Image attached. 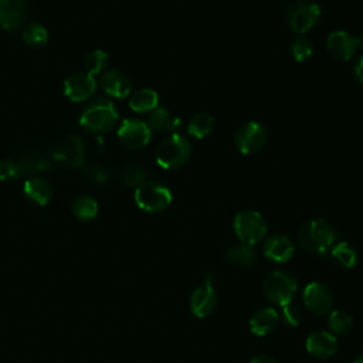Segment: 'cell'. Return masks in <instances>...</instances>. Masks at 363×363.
Masks as SVG:
<instances>
[{
    "label": "cell",
    "instance_id": "1",
    "mask_svg": "<svg viewBox=\"0 0 363 363\" xmlns=\"http://www.w3.org/2000/svg\"><path fill=\"white\" fill-rule=\"evenodd\" d=\"M339 233L336 227L323 217L306 220L298 231L301 247L315 255H323L337 242Z\"/></svg>",
    "mask_w": 363,
    "mask_h": 363
},
{
    "label": "cell",
    "instance_id": "2",
    "mask_svg": "<svg viewBox=\"0 0 363 363\" xmlns=\"http://www.w3.org/2000/svg\"><path fill=\"white\" fill-rule=\"evenodd\" d=\"M118 122V112L115 105L108 99H95L91 102L79 116V125L85 132L102 135L109 132Z\"/></svg>",
    "mask_w": 363,
    "mask_h": 363
},
{
    "label": "cell",
    "instance_id": "3",
    "mask_svg": "<svg viewBox=\"0 0 363 363\" xmlns=\"http://www.w3.org/2000/svg\"><path fill=\"white\" fill-rule=\"evenodd\" d=\"M262 291L272 305L282 308L292 303V299L295 298L298 291L296 277L286 269H274L265 277Z\"/></svg>",
    "mask_w": 363,
    "mask_h": 363
},
{
    "label": "cell",
    "instance_id": "4",
    "mask_svg": "<svg viewBox=\"0 0 363 363\" xmlns=\"http://www.w3.org/2000/svg\"><path fill=\"white\" fill-rule=\"evenodd\" d=\"M48 156L52 163L64 169L82 167L85 164L84 142L77 135H67L50 146Z\"/></svg>",
    "mask_w": 363,
    "mask_h": 363
},
{
    "label": "cell",
    "instance_id": "5",
    "mask_svg": "<svg viewBox=\"0 0 363 363\" xmlns=\"http://www.w3.org/2000/svg\"><path fill=\"white\" fill-rule=\"evenodd\" d=\"M191 156V146L182 135H170L156 149V163L166 170L182 167Z\"/></svg>",
    "mask_w": 363,
    "mask_h": 363
},
{
    "label": "cell",
    "instance_id": "6",
    "mask_svg": "<svg viewBox=\"0 0 363 363\" xmlns=\"http://www.w3.org/2000/svg\"><path fill=\"white\" fill-rule=\"evenodd\" d=\"M136 206L146 213L164 211L172 203V191L157 182H145L135 190Z\"/></svg>",
    "mask_w": 363,
    "mask_h": 363
},
{
    "label": "cell",
    "instance_id": "7",
    "mask_svg": "<svg viewBox=\"0 0 363 363\" xmlns=\"http://www.w3.org/2000/svg\"><path fill=\"white\" fill-rule=\"evenodd\" d=\"M234 233L242 244L254 245L267 235V221L255 210H242L235 214L233 221Z\"/></svg>",
    "mask_w": 363,
    "mask_h": 363
},
{
    "label": "cell",
    "instance_id": "8",
    "mask_svg": "<svg viewBox=\"0 0 363 363\" xmlns=\"http://www.w3.org/2000/svg\"><path fill=\"white\" fill-rule=\"evenodd\" d=\"M320 16V7L311 0H298L292 3L286 11L289 28L296 34H305L315 27Z\"/></svg>",
    "mask_w": 363,
    "mask_h": 363
},
{
    "label": "cell",
    "instance_id": "9",
    "mask_svg": "<svg viewBox=\"0 0 363 363\" xmlns=\"http://www.w3.org/2000/svg\"><path fill=\"white\" fill-rule=\"evenodd\" d=\"M302 301L306 309L316 316H323L333 311L335 298L330 288L318 281L309 282L303 288Z\"/></svg>",
    "mask_w": 363,
    "mask_h": 363
},
{
    "label": "cell",
    "instance_id": "10",
    "mask_svg": "<svg viewBox=\"0 0 363 363\" xmlns=\"http://www.w3.org/2000/svg\"><path fill=\"white\" fill-rule=\"evenodd\" d=\"M267 142L265 128L255 121L245 122L234 133V145L242 155H252L264 147Z\"/></svg>",
    "mask_w": 363,
    "mask_h": 363
},
{
    "label": "cell",
    "instance_id": "11",
    "mask_svg": "<svg viewBox=\"0 0 363 363\" xmlns=\"http://www.w3.org/2000/svg\"><path fill=\"white\" fill-rule=\"evenodd\" d=\"M150 136H152V130L147 126V123L133 118L123 119L118 129V138L121 143L125 147L133 149V150L145 147L149 143Z\"/></svg>",
    "mask_w": 363,
    "mask_h": 363
},
{
    "label": "cell",
    "instance_id": "12",
    "mask_svg": "<svg viewBox=\"0 0 363 363\" xmlns=\"http://www.w3.org/2000/svg\"><path fill=\"white\" fill-rule=\"evenodd\" d=\"M96 81L88 72H77L64 81V94L72 102H81L95 94Z\"/></svg>",
    "mask_w": 363,
    "mask_h": 363
},
{
    "label": "cell",
    "instance_id": "13",
    "mask_svg": "<svg viewBox=\"0 0 363 363\" xmlns=\"http://www.w3.org/2000/svg\"><path fill=\"white\" fill-rule=\"evenodd\" d=\"M189 305L191 313L200 319L211 315L217 306V294L214 284L203 282V285L197 286L190 295Z\"/></svg>",
    "mask_w": 363,
    "mask_h": 363
},
{
    "label": "cell",
    "instance_id": "14",
    "mask_svg": "<svg viewBox=\"0 0 363 363\" xmlns=\"http://www.w3.org/2000/svg\"><path fill=\"white\" fill-rule=\"evenodd\" d=\"M28 16L26 0H0V26L4 30L16 31L23 27Z\"/></svg>",
    "mask_w": 363,
    "mask_h": 363
},
{
    "label": "cell",
    "instance_id": "15",
    "mask_svg": "<svg viewBox=\"0 0 363 363\" xmlns=\"http://www.w3.org/2000/svg\"><path fill=\"white\" fill-rule=\"evenodd\" d=\"M305 347L313 357L329 359L337 353L339 342L333 333L328 330H316L308 335Z\"/></svg>",
    "mask_w": 363,
    "mask_h": 363
},
{
    "label": "cell",
    "instance_id": "16",
    "mask_svg": "<svg viewBox=\"0 0 363 363\" xmlns=\"http://www.w3.org/2000/svg\"><path fill=\"white\" fill-rule=\"evenodd\" d=\"M262 252L267 259L277 264H284L294 257L295 244L284 234H274L265 240Z\"/></svg>",
    "mask_w": 363,
    "mask_h": 363
},
{
    "label": "cell",
    "instance_id": "17",
    "mask_svg": "<svg viewBox=\"0 0 363 363\" xmlns=\"http://www.w3.org/2000/svg\"><path fill=\"white\" fill-rule=\"evenodd\" d=\"M326 48L335 60L349 61L354 55L357 45H356V40L353 35H350L346 31L337 30L328 35Z\"/></svg>",
    "mask_w": 363,
    "mask_h": 363
},
{
    "label": "cell",
    "instance_id": "18",
    "mask_svg": "<svg viewBox=\"0 0 363 363\" xmlns=\"http://www.w3.org/2000/svg\"><path fill=\"white\" fill-rule=\"evenodd\" d=\"M17 162L21 166L23 172L30 173V174H37V173L47 172L54 164L52 160L50 159L48 153H44L43 150L34 149V147L23 149L18 153Z\"/></svg>",
    "mask_w": 363,
    "mask_h": 363
},
{
    "label": "cell",
    "instance_id": "19",
    "mask_svg": "<svg viewBox=\"0 0 363 363\" xmlns=\"http://www.w3.org/2000/svg\"><path fill=\"white\" fill-rule=\"evenodd\" d=\"M278 320L279 315L274 306H262L251 315L248 325L255 336H267L277 328Z\"/></svg>",
    "mask_w": 363,
    "mask_h": 363
},
{
    "label": "cell",
    "instance_id": "20",
    "mask_svg": "<svg viewBox=\"0 0 363 363\" xmlns=\"http://www.w3.org/2000/svg\"><path fill=\"white\" fill-rule=\"evenodd\" d=\"M101 85H102V89L105 91V94H108L109 96H113V98L128 96L130 94V88H132L129 77L118 69H111V71L105 72L102 75Z\"/></svg>",
    "mask_w": 363,
    "mask_h": 363
},
{
    "label": "cell",
    "instance_id": "21",
    "mask_svg": "<svg viewBox=\"0 0 363 363\" xmlns=\"http://www.w3.org/2000/svg\"><path fill=\"white\" fill-rule=\"evenodd\" d=\"M257 254L252 245L248 244H237L230 245L223 251V259L225 264L235 267V268H247L255 262Z\"/></svg>",
    "mask_w": 363,
    "mask_h": 363
},
{
    "label": "cell",
    "instance_id": "22",
    "mask_svg": "<svg viewBox=\"0 0 363 363\" xmlns=\"http://www.w3.org/2000/svg\"><path fill=\"white\" fill-rule=\"evenodd\" d=\"M24 196L37 206H45L51 200V187L48 182L41 177H30L24 182L23 187Z\"/></svg>",
    "mask_w": 363,
    "mask_h": 363
},
{
    "label": "cell",
    "instance_id": "23",
    "mask_svg": "<svg viewBox=\"0 0 363 363\" xmlns=\"http://www.w3.org/2000/svg\"><path fill=\"white\" fill-rule=\"evenodd\" d=\"M330 255L340 268H346V269L353 268L359 259V252L356 247L347 241H337L330 248Z\"/></svg>",
    "mask_w": 363,
    "mask_h": 363
},
{
    "label": "cell",
    "instance_id": "24",
    "mask_svg": "<svg viewBox=\"0 0 363 363\" xmlns=\"http://www.w3.org/2000/svg\"><path fill=\"white\" fill-rule=\"evenodd\" d=\"M159 105L157 92L150 88H140L138 89L129 99V106L132 111L143 113L152 112Z\"/></svg>",
    "mask_w": 363,
    "mask_h": 363
},
{
    "label": "cell",
    "instance_id": "25",
    "mask_svg": "<svg viewBox=\"0 0 363 363\" xmlns=\"http://www.w3.org/2000/svg\"><path fill=\"white\" fill-rule=\"evenodd\" d=\"M147 177L149 172L138 163H128L122 166L118 172L119 182L128 187H139L140 184L147 182Z\"/></svg>",
    "mask_w": 363,
    "mask_h": 363
},
{
    "label": "cell",
    "instance_id": "26",
    "mask_svg": "<svg viewBox=\"0 0 363 363\" xmlns=\"http://www.w3.org/2000/svg\"><path fill=\"white\" fill-rule=\"evenodd\" d=\"M214 129V118L210 113L200 112L191 116L187 123V133L194 139H203L208 136Z\"/></svg>",
    "mask_w": 363,
    "mask_h": 363
},
{
    "label": "cell",
    "instance_id": "27",
    "mask_svg": "<svg viewBox=\"0 0 363 363\" xmlns=\"http://www.w3.org/2000/svg\"><path fill=\"white\" fill-rule=\"evenodd\" d=\"M328 326L333 335H346L353 328V318L343 309H335L329 312Z\"/></svg>",
    "mask_w": 363,
    "mask_h": 363
},
{
    "label": "cell",
    "instance_id": "28",
    "mask_svg": "<svg viewBox=\"0 0 363 363\" xmlns=\"http://www.w3.org/2000/svg\"><path fill=\"white\" fill-rule=\"evenodd\" d=\"M72 213L81 221H91L98 214V203L89 196H81L72 203Z\"/></svg>",
    "mask_w": 363,
    "mask_h": 363
},
{
    "label": "cell",
    "instance_id": "29",
    "mask_svg": "<svg viewBox=\"0 0 363 363\" xmlns=\"http://www.w3.org/2000/svg\"><path fill=\"white\" fill-rule=\"evenodd\" d=\"M23 40L33 48H41L48 41V31L41 24H28L23 28Z\"/></svg>",
    "mask_w": 363,
    "mask_h": 363
},
{
    "label": "cell",
    "instance_id": "30",
    "mask_svg": "<svg viewBox=\"0 0 363 363\" xmlns=\"http://www.w3.org/2000/svg\"><path fill=\"white\" fill-rule=\"evenodd\" d=\"M108 61H109V58H108V54L105 51L94 50V51L86 54L84 65H85L88 74L95 75V74H101L106 68Z\"/></svg>",
    "mask_w": 363,
    "mask_h": 363
},
{
    "label": "cell",
    "instance_id": "31",
    "mask_svg": "<svg viewBox=\"0 0 363 363\" xmlns=\"http://www.w3.org/2000/svg\"><path fill=\"white\" fill-rule=\"evenodd\" d=\"M313 52V45L311 43L309 38L306 37H296L292 40L291 43V54L294 57L295 61L298 62H303L306 61Z\"/></svg>",
    "mask_w": 363,
    "mask_h": 363
},
{
    "label": "cell",
    "instance_id": "32",
    "mask_svg": "<svg viewBox=\"0 0 363 363\" xmlns=\"http://www.w3.org/2000/svg\"><path fill=\"white\" fill-rule=\"evenodd\" d=\"M170 116H172L170 112L164 106H157L150 112L147 119V126L150 128V130L157 133L166 132V125Z\"/></svg>",
    "mask_w": 363,
    "mask_h": 363
},
{
    "label": "cell",
    "instance_id": "33",
    "mask_svg": "<svg viewBox=\"0 0 363 363\" xmlns=\"http://www.w3.org/2000/svg\"><path fill=\"white\" fill-rule=\"evenodd\" d=\"M21 173H23V169L17 160H11V159L0 160V180L3 182L16 180L21 176Z\"/></svg>",
    "mask_w": 363,
    "mask_h": 363
},
{
    "label": "cell",
    "instance_id": "34",
    "mask_svg": "<svg viewBox=\"0 0 363 363\" xmlns=\"http://www.w3.org/2000/svg\"><path fill=\"white\" fill-rule=\"evenodd\" d=\"M281 319L286 326L296 328L302 322V311L294 303H288L281 309Z\"/></svg>",
    "mask_w": 363,
    "mask_h": 363
},
{
    "label": "cell",
    "instance_id": "35",
    "mask_svg": "<svg viewBox=\"0 0 363 363\" xmlns=\"http://www.w3.org/2000/svg\"><path fill=\"white\" fill-rule=\"evenodd\" d=\"M85 174L99 184H106L111 180L109 172L101 163H89L85 166Z\"/></svg>",
    "mask_w": 363,
    "mask_h": 363
},
{
    "label": "cell",
    "instance_id": "36",
    "mask_svg": "<svg viewBox=\"0 0 363 363\" xmlns=\"http://www.w3.org/2000/svg\"><path fill=\"white\" fill-rule=\"evenodd\" d=\"M182 119L177 116H170L166 125V132H169L170 135H179V132L182 130Z\"/></svg>",
    "mask_w": 363,
    "mask_h": 363
},
{
    "label": "cell",
    "instance_id": "37",
    "mask_svg": "<svg viewBox=\"0 0 363 363\" xmlns=\"http://www.w3.org/2000/svg\"><path fill=\"white\" fill-rule=\"evenodd\" d=\"M353 75L357 82L363 84V55H359L353 64Z\"/></svg>",
    "mask_w": 363,
    "mask_h": 363
},
{
    "label": "cell",
    "instance_id": "38",
    "mask_svg": "<svg viewBox=\"0 0 363 363\" xmlns=\"http://www.w3.org/2000/svg\"><path fill=\"white\" fill-rule=\"evenodd\" d=\"M250 363H278L272 356L269 354H265V353H261V354H257L254 356Z\"/></svg>",
    "mask_w": 363,
    "mask_h": 363
},
{
    "label": "cell",
    "instance_id": "39",
    "mask_svg": "<svg viewBox=\"0 0 363 363\" xmlns=\"http://www.w3.org/2000/svg\"><path fill=\"white\" fill-rule=\"evenodd\" d=\"M354 40H356L357 50H363V35H357V37H354Z\"/></svg>",
    "mask_w": 363,
    "mask_h": 363
},
{
    "label": "cell",
    "instance_id": "40",
    "mask_svg": "<svg viewBox=\"0 0 363 363\" xmlns=\"http://www.w3.org/2000/svg\"><path fill=\"white\" fill-rule=\"evenodd\" d=\"M352 363H363V353L357 354V356L352 360Z\"/></svg>",
    "mask_w": 363,
    "mask_h": 363
}]
</instances>
